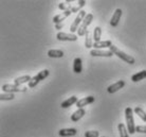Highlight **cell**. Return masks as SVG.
Here are the masks:
<instances>
[{
  "label": "cell",
  "mask_w": 146,
  "mask_h": 137,
  "mask_svg": "<svg viewBox=\"0 0 146 137\" xmlns=\"http://www.w3.org/2000/svg\"><path fill=\"white\" fill-rule=\"evenodd\" d=\"M125 118H126V128L129 134L135 133V126L133 120V110L131 108H125Z\"/></svg>",
  "instance_id": "1"
},
{
  "label": "cell",
  "mask_w": 146,
  "mask_h": 137,
  "mask_svg": "<svg viewBox=\"0 0 146 137\" xmlns=\"http://www.w3.org/2000/svg\"><path fill=\"white\" fill-rule=\"evenodd\" d=\"M109 50L112 52L113 54H115V55H117L119 59H123V61H124V62H126V63L130 64V65L135 64V57H132L131 55H129V54H127V53L123 52L122 50H120V49L117 48V46L112 45V46H111V47L109 48Z\"/></svg>",
  "instance_id": "2"
},
{
  "label": "cell",
  "mask_w": 146,
  "mask_h": 137,
  "mask_svg": "<svg viewBox=\"0 0 146 137\" xmlns=\"http://www.w3.org/2000/svg\"><path fill=\"white\" fill-rule=\"evenodd\" d=\"M49 74H50V71L48 70V69H44V70L39 71L35 77H33V78L31 79V81L29 82V87L30 88L35 87L39 82H41L42 80H44V79L47 78V77H49Z\"/></svg>",
  "instance_id": "3"
},
{
  "label": "cell",
  "mask_w": 146,
  "mask_h": 137,
  "mask_svg": "<svg viewBox=\"0 0 146 137\" xmlns=\"http://www.w3.org/2000/svg\"><path fill=\"white\" fill-rule=\"evenodd\" d=\"M92 20H93V14H91V13L87 14V16L85 17V19L83 20L82 25H80V27L78 28V30H77L78 36H84V35H86V32L88 31L87 28L92 22Z\"/></svg>",
  "instance_id": "4"
},
{
  "label": "cell",
  "mask_w": 146,
  "mask_h": 137,
  "mask_svg": "<svg viewBox=\"0 0 146 137\" xmlns=\"http://www.w3.org/2000/svg\"><path fill=\"white\" fill-rule=\"evenodd\" d=\"M87 16V14H86V12L85 11H80L78 14H77L76 18L73 20L72 25L70 26V31L72 32V33H74V32H76L77 30H78V28H80V22H83V20L85 19V17Z\"/></svg>",
  "instance_id": "5"
},
{
  "label": "cell",
  "mask_w": 146,
  "mask_h": 137,
  "mask_svg": "<svg viewBox=\"0 0 146 137\" xmlns=\"http://www.w3.org/2000/svg\"><path fill=\"white\" fill-rule=\"evenodd\" d=\"M27 87H19L18 85L15 84H4L2 85V90L4 93L13 94V93H25L27 92Z\"/></svg>",
  "instance_id": "6"
},
{
  "label": "cell",
  "mask_w": 146,
  "mask_h": 137,
  "mask_svg": "<svg viewBox=\"0 0 146 137\" xmlns=\"http://www.w3.org/2000/svg\"><path fill=\"white\" fill-rule=\"evenodd\" d=\"M56 37H57L58 41H75L78 38L77 35H75V34H69V33H65V32H58Z\"/></svg>",
  "instance_id": "7"
},
{
  "label": "cell",
  "mask_w": 146,
  "mask_h": 137,
  "mask_svg": "<svg viewBox=\"0 0 146 137\" xmlns=\"http://www.w3.org/2000/svg\"><path fill=\"white\" fill-rule=\"evenodd\" d=\"M125 86V82L123 80H120V81L115 82V83H113L111 85L108 86V88H107V92L109 94H114L119 92L121 88H123Z\"/></svg>",
  "instance_id": "8"
},
{
  "label": "cell",
  "mask_w": 146,
  "mask_h": 137,
  "mask_svg": "<svg viewBox=\"0 0 146 137\" xmlns=\"http://www.w3.org/2000/svg\"><path fill=\"white\" fill-rule=\"evenodd\" d=\"M90 55L92 56H104V57H111L113 53L110 50H99V49H93L90 51Z\"/></svg>",
  "instance_id": "9"
},
{
  "label": "cell",
  "mask_w": 146,
  "mask_h": 137,
  "mask_svg": "<svg viewBox=\"0 0 146 137\" xmlns=\"http://www.w3.org/2000/svg\"><path fill=\"white\" fill-rule=\"evenodd\" d=\"M71 13H72V11L69 10V11H65V12H62V13H60V14L56 15V16L53 17V22H54L55 25H57V23H62V21H64L68 16H70Z\"/></svg>",
  "instance_id": "10"
},
{
  "label": "cell",
  "mask_w": 146,
  "mask_h": 137,
  "mask_svg": "<svg viewBox=\"0 0 146 137\" xmlns=\"http://www.w3.org/2000/svg\"><path fill=\"white\" fill-rule=\"evenodd\" d=\"M94 102V97L93 96H88L86 98H83V99H80V100L77 101L76 103V106L77 108H83L84 106L88 105V104H91Z\"/></svg>",
  "instance_id": "11"
},
{
  "label": "cell",
  "mask_w": 146,
  "mask_h": 137,
  "mask_svg": "<svg viewBox=\"0 0 146 137\" xmlns=\"http://www.w3.org/2000/svg\"><path fill=\"white\" fill-rule=\"evenodd\" d=\"M121 16H122V10H121V9H117L115 12L113 13L112 17H111V20H110V25H111V27H117V25H119Z\"/></svg>",
  "instance_id": "12"
},
{
  "label": "cell",
  "mask_w": 146,
  "mask_h": 137,
  "mask_svg": "<svg viewBox=\"0 0 146 137\" xmlns=\"http://www.w3.org/2000/svg\"><path fill=\"white\" fill-rule=\"evenodd\" d=\"M59 136L60 137H71L75 136L77 134V130L74 128H70V129H62L58 132Z\"/></svg>",
  "instance_id": "13"
},
{
  "label": "cell",
  "mask_w": 146,
  "mask_h": 137,
  "mask_svg": "<svg viewBox=\"0 0 146 137\" xmlns=\"http://www.w3.org/2000/svg\"><path fill=\"white\" fill-rule=\"evenodd\" d=\"M85 114H86V111H85L84 108H77V111H75L71 115V120H72L73 122H77L78 120H80L84 117Z\"/></svg>",
  "instance_id": "14"
},
{
  "label": "cell",
  "mask_w": 146,
  "mask_h": 137,
  "mask_svg": "<svg viewBox=\"0 0 146 137\" xmlns=\"http://www.w3.org/2000/svg\"><path fill=\"white\" fill-rule=\"evenodd\" d=\"M112 46V43L111 41H98V43H93V48L94 49H101L103 48H110Z\"/></svg>",
  "instance_id": "15"
},
{
  "label": "cell",
  "mask_w": 146,
  "mask_h": 137,
  "mask_svg": "<svg viewBox=\"0 0 146 137\" xmlns=\"http://www.w3.org/2000/svg\"><path fill=\"white\" fill-rule=\"evenodd\" d=\"M83 70V64H82V59L80 57H75L73 61V71L75 74H80Z\"/></svg>",
  "instance_id": "16"
},
{
  "label": "cell",
  "mask_w": 146,
  "mask_h": 137,
  "mask_svg": "<svg viewBox=\"0 0 146 137\" xmlns=\"http://www.w3.org/2000/svg\"><path fill=\"white\" fill-rule=\"evenodd\" d=\"M77 101H78V100H77V97L76 96L69 97V99H67V100L64 101L60 106H62V108H70L71 105H73V104H76Z\"/></svg>",
  "instance_id": "17"
},
{
  "label": "cell",
  "mask_w": 146,
  "mask_h": 137,
  "mask_svg": "<svg viewBox=\"0 0 146 137\" xmlns=\"http://www.w3.org/2000/svg\"><path fill=\"white\" fill-rule=\"evenodd\" d=\"M48 56L53 57V59H60L64 56V51L58 50V49H51V50L48 51Z\"/></svg>",
  "instance_id": "18"
},
{
  "label": "cell",
  "mask_w": 146,
  "mask_h": 137,
  "mask_svg": "<svg viewBox=\"0 0 146 137\" xmlns=\"http://www.w3.org/2000/svg\"><path fill=\"white\" fill-rule=\"evenodd\" d=\"M85 47L86 48H91V47H93V43H94V41H93V36H91V32L88 30L87 32H86V35H85Z\"/></svg>",
  "instance_id": "19"
},
{
  "label": "cell",
  "mask_w": 146,
  "mask_h": 137,
  "mask_svg": "<svg viewBox=\"0 0 146 137\" xmlns=\"http://www.w3.org/2000/svg\"><path fill=\"white\" fill-rule=\"evenodd\" d=\"M31 77L30 76H22V77H19V78H16L14 80V83L15 85H22V84H26V83H29L31 81Z\"/></svg>",
  "instance_id": "20"
},
{
  "label": "cell",
  "mask_w": 146,
  "mask_h": 137,
  "mask_svg": "<svg viewBox=\"0 0 146 137\" xmlns=\"http://www.w3.org/2000/svg\"><path fill=\"white\" fill-rule=\"evenodd\" d=\"M146 78V70H142V71H139V72H137L133 76L131 77V81L132 82H140L144 80Z\"/></svg>",
  "instance_id": "21"
},
{
  "label": "cell",
  "mask_w": 146,
  "mask_h": 137,
  "mask_svg": "<svg viewBox=\"0 0 146 137\" xmlns=\"http://www.w3.org/2000/svg\"><path fill=\"white\" fill-rule=\"evenodd\" d=\"M101 36H102V29H101V27H95L94 31H93V41H94V43L101 41Z\"/></svg>",
  "instance_id": "22"
},
{
  "label": "cell",
  "mask_w": 146,
  "mask_h": 137,
  "mask_svg": "<svg viewBox=\"0 0 146 137\" xmlns=\"http://www.w3.org/2000/svg\"><path fill=\"white\" fill-rule=\"evenodd\" d=\"M117 129H119V132H120V137H129L128 136V134H129L128 130L124 123H120L117 126Z\"/></svg>",
  "instance_id": "23"
},
{
  "label": "cell",
  "mask_w": 146,
  "mask_h": 137,
  "mask_svg": "<svg viewBox=\"0 0 146 137\" xmlns=\"http://www.w3.org/2000/svg\"><path fill=\"white\" fill-rule=\"evenodd\" d=\"M133 112H135L137 115L139 116L140 118L142 119L143 121H145L146 122V113L144 111H143L141 108H135V110H133Z\"/></svg>",
  "instance_id": "24"
},
{
  "label": "cell",
  "mask_w": 146,
  "mask_h": 137,
  "mask_svg": "<svg viewBox=\"0 0 146 137\" xmlns=\"http://www.w3.org/2000/svg\"><path fill=\"white\" fill-rule=\"evenodd\" d=\"M85 4H86V1H84V0H80V1H78L75 7H72V10H71V11H72V13H77V12L80 13V10L84 7Z\"/></svg>",
  "instance_id": "25"
},
{
  "label": "cell",
  "mask_w": 146,
  "mask_h": 137,
  "mask_svg": "<svg viewBox=\"0 0 146 137\" xmlns=\"http://www.w3.org/2000/svg\"><path fill=\"white\" fill-rule=\"evenodd\" d=\"M14 98H15L14 94H1V95H0V100L1 101L13 100Z\"/></svg>",
  "instance_id": "26"
},
{
  "label": "cell",
  "mask_w": 146,
  "mask_h": 137,
  "mask_svg": "<svg viewBox=\"0 0 146 137\" xmlns=\"http://www.w3.org/2000/svg\"><path fill=\"white\" fill-rule=\"evenodd\" d=\"M99 131H87L85 133V137H99Z\"/></svg>",
  "instance_id": "27"
},
{
  "label": "cell",
  "mask_w": 146,
  "mask_h": 137,
  "mask_svg": "<svg viewBox=\"0 0 146 137\" xmlns=\"http://www.w3.org/2000/svg\"><path fill=\"white\" fill-rule=\"evenodd\" d=\"M135 132L146 134V126H135Z\"/></svg>",
  "instance_id": "28"
},
{
  "label": "cell",
  "mask_w": 146,
  "mask_h": 137,
  "mask_svg": "<svg viewBox=\"0 0 146 137\" xmlns=\"http://www.w3.org/2000/svg\"><path fill=\"white\" fill-rule=\"evenodd\" d=\"M64 23H57V25H55V29L56 30H60V29H62L64 28Z\"/></svg>",
  "instance_id": "29"
},
{
  "label": "cell",
  "mask_w": 146,
  "mask_h": 137,
  "mask_svg": "<svg viewBox=\"0 0 146 137\" xmlns=\"http://www.w3.org/2000/svg\"><path fill=\"white\" fill-rule=\"evenodd\" d=\"M103 137H105V136H103Z\"/></svg>",
  "instance_id": "30"
}]
</instances>
